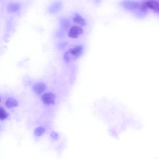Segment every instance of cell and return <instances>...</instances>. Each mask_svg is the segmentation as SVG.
<instances>
[{
    "label": "cell",
    "mask_w": 159,
    "mask_h": 159,
    "mask_svg": "<svg viewBox=\"0 0 159 159\" xmlns=\"http://www.w3.org/2000/svg\"><path fill=\"white\" fill-rule=\"evenodd\" d=\"M143 2L148 9H150L156 12L159 13V1L155 0H147Z\"/></svg>",
    "instance_id": "5"
},
{
    "label": "cell",
    "mask_w": 159,
    "mask_h": 159,
    "mask_svg": "<svg viewBox=\"0 0 159 159\" xmlns=\"http://www.w3.org/2000/svg\"><path fill=\"white\" fill-rule=\"evenodd\" d=\"M41 99L44 104L49 105L54 104L55 96L53 93L48 92L44 93L42 95Z\"/></svg>",
    "instance_id": "4"
},
{
    "label": "cell",
    "mask_w": 159,
    "mask_h": 159,
    "mask_svg": "<svg viewBox=\"0 0 159 159\" xmlns=\"http://www.w3.org/2000/svg\"><path fill=\"white\" fill-rule=\"evenodd\" d=\"M73 20L76 23L81 26H84L86 25L85 20L79 14H76L74 16Z\"/></svg>",
    "instance_id": "7"
},
{
    "label": "cell",
    "mask_w": 159,
    "mask_h": 159,
    "mask_svg": "<svg viewBox=\"0 0 159 159\" xmlns=\"http://www.w3.org/2000/svg\"><path fill=\"white\" fill-rule=\"evenodd\" d=\"M19 5L17 4L12 3L10 4L9 7V10L12 11H15L19 8Z\"/></svg>",
    "instance_id": "11"
},
{
    "label": "cell",
    "mask_w": 159,
    "mask_h": 159,
    "mask_svg": "<svg viewBox=\"0 0 159 159\" xmlns=\"http://www.w3.org/2000/svg\"><path fill=\"white\" fill-rule=\"evenodd\" d=\"M5 105L8 108H11L18 105L17 101L14 98H8L5 102Z\"/></svg>",
    "instance_id": "8"
},
{
    "label": "cell",
    "mask_w": 159,
    "mask_h": 159,
    "mask_svg": "<svg viewBox=\"0 0 159 159\" xmlns=\"http://www.w3.org/2000/svg\"><path fill=\"white\" fill-rule=\"evenodd\" d=\"M9 114L7 112L3 107H1L0 108V119L3 120L7 118Z\"/></svg>",
    "instance_id": "10"
},
{
    "label": "cell",
    "mask_w": 159,
    "mask_h": 159,
    "mask_svg": "<svg viewBox=\"0 0 159 159\" xmlns=\"http://www.w3.org/2000/svg\"><path fill=\"white\" fill-rule=\"evenodd\" d=\"M46 89V85L42 83H38L33 87L34 93L37 94H40L43 93Z\"/></svg>",
    "instance_id": "6"
},
{
    "label": "cell",
    "mask_w": 159,
    "mask_h": 159,
    "mask_svg": "<svg viewBox=\"0 0 159 159\" xmlns=\"http://www.w3.org/2000/svg\"><path fill=\"white\" fill-rule=\"evenodd\" d=\"M83 47L82 45H77L70 48L64 55V59L66 62H69L78 58L82 54Z\"/></svg>",
    "instance_id": "1"
},
{
    "label": "cell",
    "mask_w": 159,
    "mask_h": 159,
    "mask_svg": "<svg viewBox=\"0 0 159 159\" xmlns=\"http://www.w3.org/2000/svg\"><path fill=\"white\" fill-rule=\"evenodd\" d=\"M45 131V129L42 127H39L34 130V134L36 136H39L43 134Z\"/></svg>",
    "instance_id": "9"
},
{
    "label": "cell",
    "mask_w": 159,
    "mask_h": 159,
    "mask_svg": "<svg viewBox=\"0 0 159 159\" xmlns=\"http://www.w3.org/2000/svg\"><path fill=\"white\" fill-rule=\"evenodd\" d=\"M122 6L129 10L138 9L140 10L142 3L132 1H125L121 3Z\"/></svg>",
    "instance_id": "2"
},
{
    "label": "cell",
    "mask_w": 159,
    "mask_h": 159,
    "mask_svg": "<svg viewBox=\"0 0 159 159\" xmlns=\"http://www.w3.org/2000/svg\"><path fill=\"white\" fill-rule=\"evenodd\" d=\"M83 32V30L80 26L75 25L72 26L70 29L68 35L70 38H76L82 34Z\"/></svg>",
    "instance_id": "3"
}]
</instances>
